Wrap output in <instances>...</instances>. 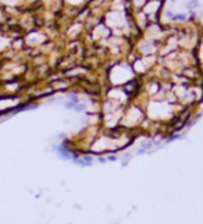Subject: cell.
<instances>
[{"label":"cell","mask_w":203,"mask_h":224,"mask_svg":"<svg viewBox=\"0 0 203 224\" xmlns=\"http://www.w3.org/2000/svg\"><path fill=\"white\" fill-rule=\"evenodd\" d=\"M108 160H113V161H114V160H115V156H108Z\"/></svg>","instance_id":"6da1fadb"}]
</instances>
